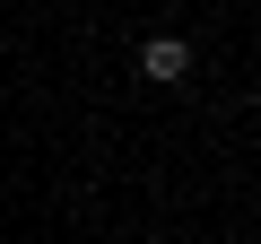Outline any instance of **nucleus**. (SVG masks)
<instances>
[{
    "label": "nucleus",
    "mask_w": 261,
    "mask_h": 244,
    "mask_svg": "<svg viewBox=\"0 0 261 244\" xmlns=\"http://www.w3.org/2000/svg\"><path fill=\"white\" fill-rule=\"evenodd\" d=\"M140 79H157V87H174V79H192V44H183V35H157V44L140 53Z\"/></svg>",
    "instance_id": "nucleus-1"
}]
</instances>
